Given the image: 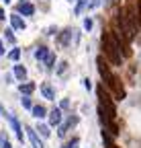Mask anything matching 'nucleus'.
Masks as SVG:
<instances>
[{
	"mask_svg": "<svg viewBox=\"0 0 141 148\" xmlns=\"http://www.w3.org/2000/svg\"><path fill=\"white\" fill-rule=\"evenodd\" d=\"M100 49H102V56L109 60L111 66H121L123 64V56H121V49H119V41L113 33V29H107L102 31V37H100Z\"/></svg>",
	"mask_w": 141,
	"mask_h": 148,
	"instance_id": "nucleus-1",
	"label": "nucleus"
},
{
	"mask_svg": "<svg viewBox=\"0 0 141 148\" xmlns=\"http://www.w3.org/2000/svg\"><path fill=\"white\" fill-rule=\"evenodd\" d=\"M4 37H6V41H8L10 45H14V41H16V37H14V29H12V27L4 31Z\"/></svg>",
	"mask_w": 141,
	"mask_h": 148,
	"instance_id": "nucleus-25",
	"label": "nucleus"
},
{
	"mask_svg": "<svg viewBox=\"0 0 141 148\" xmlns=\"http://www.w3.org/2000/svg\"><path fill=\"white\" fill-rule=\"evenodd\" d=\"M49 53H51V49H49L47 45H39V47H37V51H35V60H39V62H43V60L47 58Z\"/></svg>",
	"mask_w": 141,
	"mask_h": 148,
	"instance_id": "nucleus-16",
	"label": "nucleus"
},
{
	"mask_svg": "<svg viewBox=\"0 0 141 148\" xmlns=\"http://www.w3.org/2000/svg\"><path fill=\"white\" fill-rule=\"evenodd\" d=\"M12 74H14V78L19 80V82H27V68L21 64V62H16L12 66Z\"/></svg>",
	"mask_w": 141,
	"mask_h": 148,
	"instance_id": "nucleus-11",
	"label": "nucleus"
},
{
	"mask_svg": "<svg viewBox=\"0 0 141 148\" xmlns=\"http://www.w3.org/2000/svg\"><path fill=\"white\" fill-rule=\"evenodd\" d=\"M67 2H74V0H67Z\"/></svg>",
	"mask_w": 141,
	"mask_h": 148,
	"instance_id": "nucleus-36",
	"label": "nucleus"
},
{
	"mask_svg": "<svg viewBox=\"0 0 141 148\" xmlns=\"http://www.w3.org/2000/svg\"><path fill=\"white\" fill-rule=\"evenodd\" d=\"M96 66H98V72H100V78H107L109 74L113 72V66L109 64V60L104 58L102 53H100L98 58H96Z\"/></svg>",
	"mask_w": 141,
	"mask_h": 148,
	"instance_id": "nucleus-7",
	"label": "nucleus"
},
{
	"mask_svg": "<svg viewBox=\"0 0 141 148\" xmlns=\"http://www.w3.org/2000/svg\"><path fill=\"white\" fill-rule=\"evenodd\" d=\"M100 4H102V0H90V2H88V6H86V8H88V10H94V8H98Z\"/></svg>",
	"mask_w": 141,
	"mask_h": 148,
	"instance_id": "nucleus-27",
	"label": "nucleus"
},
{
	"mask_svg": "<svg viewBox=\"0 0 141 148\" xmlns=\"http://www.w3.org/2000/svg\"><path fill=\"white\" fill-rule=\"evenodd\" d=\"M8 51L4 49V43H2V39H0V58H2V56H6Z\"/></svg>",
	"mask_w": 141,
	"mask_h": 148,
	"instance_id": "nucleus-33",
	"label": "nucleus"
},
{
	"mask_svg": "<svg viewBox=\"0 0 141 148\" xmlns=\"http://www.w3.org/2000/svg\"><path fill=\"white\" fill-rule=\"evenodd\" d=\"M16 12H19L21 16H33L35 14V4L31 2V0H27V2H19V4H16Z\"/></svg>",
	"mask_w": 141,
	"mask_h": 148,
	"instance_id": "nucleus-9",
	"label": "nucleus"
},
{
	"mask_svg": "<svg viewBox=\"0 0 141 148\" xmlns=\"http://www.w3.org/2000/svg\"><path fill=\"white\" fill-rule=\"evenodd\" d=\"M35 88H37V84H35V82H21L19 84V92H21V95H33V92H35Z\"/></svg>",
	"mask_w": 141,
	"mask_h": 148,
	"instance_id": "nucleus-14",
	"label": "nucleus"
},
{
	"mask_svg": "<svg viewBox=\"0 0 141 148\" xmlns=\"http://www.w3.org/2000/svg\"><path fill=\"white\" fill-rule=\"evenodd\" d=\"M96 97H98V103L107 107V109H109V113L117 119V107H115L113 95H109V88L104 86V82H102V84H96Z\"/></svg>",
	"mask_w": 141,
	"mask_h": 148,
	"instance_id": "nucleus-3",
	"label": "nucleus"
},
{
	"mask_svg": "<svg viewBox=\"0 0 141 148\" xmlns=\"http://www.w3.org/2000/svg\"><path fill=\"white\" fill-rule=\"evenodd\" d=\"M61 148H80V138H78V136L69 138L67 142H63V144H61Z\"/></svg>",
	"mask_w": 141,
	"mask_h": 148,
	"instance_id": "nucleus-21",
	"label": "nucleus"
},
{
	"mask_svg": "<svg viewBox=\"0 0 141 148\" xmlns=\"http://www.w3.org/2000/svg\"><path fill=\"white\" fill-rule=\"evenodd\" d=\"M6 121L10 123V127H12V132H14V136H16V140H21V142H23V140H25V134H23V132H25V127H23V123L19 121V117L10 113Z\"/></svg>",
	"mask_w": 141,
	"mask_h": 148,
	"instance_id": "nucleus-5",
	"label": "nucleus"
},
{
	"mask_svg": "<svg viewBox=\"0 0 141 148\" xmlns=\"http://www.w3.org/2000/svg\"><path fill=\"white\" fill-rule=\"evenodd\" d=\"M92 27H94V21H92V18H84V29H86V31H90Z\"/></svg>",
	"mask_w": 141,
	"mask_h": 148,
	"instance_id": "nucleus-29",
	"label": "nucleus"
},
{
	"mask_svg": "<svg viewBox=\"0 0 141 148\" xmlns=\"http://www.w3.org/2000/svg\"><path fill=\"white\" fill-rule=\"evenodd\" d=\"M8 115H10V113L6 111V107H4L2 103H0V117H4V119H8Z\"/></svg>",
	"mask_w": 141,
	"mask_h": 148,
	"instance_id": "nucleus-30",
	"label": "nucleus"
},
{
	"mask_svg": "<svg viewBox=\"0 0 141 148\" xmlns=\"http://www.w3.org/2000/svg\"><path fill=\"white\" fill-rule=\"evenodd\" d=\"M102 82H104V86L111 90V95H113L117 101H123V99H125V86H123V82H121L119 76H115V74L111 72L107 78H102Z\"/></svg>",
	"mask_w": 141,
	"mask_h": 148,
	"instance_id": "nucleus-2",
	"label": "nucleus"
},
{
	"mask_svg": "<svg viewBox=\"0 0 141 148\" xmlns=\"http://www.w3.org/2000/svg\"><path fill=\"white\" fill-rule=\"evenodd\" d=\"M55 31H57V27L53 25V27H49V29H45V33L47 35H55Z\"/></svg>",
	"mask_w": 141,
	"mask_h": 148,
	"instance_id": "nucleus-32",
	"label": "nucleus"
},
{
	"mask_svg": "<svg viewBox=\"0 0 141 148\" xmlns=\"http://www.w3.org/2000/svg\"><path fill=\"white\" fill-rule=\"evenodd\" d=\"M82 82H84V88H86V90H92V82H90V78H84Z\"/></svg>",
	"mask_w": 141,
	"mask_h": 148,
	"instance_id": "nucleus-31",
	"label": "nucleus"
},
{
	"mask_svg": "<svg viewBox=\"0 0 141 148\" xmlns=\"http://www.w3.org/2000/svg\"><path fill=\"white\" fill-rule=\"evenodd\" d=\"M31 113H33V117H37V119H43V117H47V113H49V111H47L43 105H33Z\"/></svg>",
	"mask_w": 141,
	"mask_h": 148,
	"instance_id": "nucleus-15",
	"label": "nucleus"
},
{
	"mask_svg": "<svg viewBox=\"0 0 141 148\" xmlns=\"http://www.w3.org/2000/svg\"><path fill=\"white\" fill-rule=\"evenodd\" d=\"M25 132H27V138H29V142H31V146H33V148H45V144H43L41 136L37 134V130H35V127L27 125V127H25Z\"/></svg>",
	"mask_w": 141,
	"mask_h": 148,
	"instance_id": "nucleus-6",
	"label": "nucleus"
},
{
	"mask_svg": "<svg viewBox=\"0 0 141 148\" xmlns=\"http://www.w3.org/2000/svg\"><path fill=\"white\" fill-rule=\"evenodd\" d=\"M47 121H49V125H59L61 121H63V115H61V109L59 107H53L47 113Z\"/></svg>",
	"mask_w": 141,
	"mask_h": 148,
	"instance_id": "nucleus-10",
	"label": "nucleus"
},
{
	"mask_svg": "<svg viewBox=\"0 0 141 148\" xmlns=\"http://www.w3.org/2000/svg\"><path fill=\"white\" fill-rule=\"evenodd\" d=\"M6 56H8V58H10V60H12L14 64H16V62L21 60V47H16V45H14V47H12V49H10V51H8Z\"/></svg>",
	"mask_w": 141,
	"mask_h": 148,
	"instance_id": "nucleus-20",
	"label": "nucleus"
},
{
	"mask_svg": "<svg viewBox=\"0 0 141 148\" xmlns=\"http://www.w3.org/2000/svg\"><path fill=\"white\" fill-rule=\"evenodd\" d=\"M37 134L41 136V138H49L51 136V130H49V123H37Z\"/></svg>",
	"mask_w": 141,
	"mask_h": 148,
	"instance_id": "nucleus-18",
	"label": "nucleus"
},
{
	"mask_svg": "<svg viewBox=\"0 0 141 148\" xmlns=\"http://www.w3.org/2000/svg\"><path fill=\"white\" fill-rule=\"evenodd\" d=\"M102 138H104V148H119L117 144H113V140H111V134L107 132V130H102Z\"/></svg>",
	"mask_w": 141,
	"mask_h": 148,
	"instance_id": "nucleus-22",
	"label": "nucleus"
},
{
	"mask_svg": "<svg viewBox=\"0 0 141 148\" xmlns=\"http://www.w3.org/2000/svg\"><path fill=\"white\" fill-rule=\"evenodd\" d=\"M78 121H80V115H67L59 125H57V136L63 140L65 136H67V132L69 130H74L76 125H78Z\"/></svg>",
	"mask_w": 141,
	"mask_h": 148,
	"instance_id": "nucleus-4",
	"label": "nucleus"
},
{
	"mask_svg": "<svg viewBox=\"0 0 141 148\" xmlns=\"http://www.w3.org/2000/svg\"><path fill=\"white\" fill-rule=\"evenodd\" d=\"M43 64H45V68H47V72H51V70H53V68L57 66V58H55V53H53V51H51V53L47 56V58L43 60Z\"/></svg>",
	"mask_w": 141,
	"mask_h": 148,
	"instance_id": "nucleus-17",
	"label": "nucleus"
},
{
	"mask_svg": "<svg viewBox=\"0 0 141 148\" xmlns=\"http://www.w3.org/2000/svg\"><path fill=\"white\" fill-rule=\"evenodd\" d=\"M2 2H4V4H8V2H12V0H2Z\"/></svg>",
	"mask_w": 141,
	"mask_h": 148,
	"instance_id": "nucleus-35",
	"label": "nucleus"
},
{
	"mask_svg": "<svg viewBox=\"0 0 141 148\" xmlns=\"http://www.w3.org/2000/svg\"><path fill=\"white\" fill-rule=\"evenodd\" d=\"M67 68H69V64L63 60V62H57V68H55V72H57V76H63V74L67 72Z\"/></svg>",
	"mask_w": 141,
	"mask_h": 148,
	"instance_id": "nucleus-24",
	"label": "nucleus"
},
{
	"mask_svg": "<svg viewBox=\"0 0 141 148\" xmlns=\"http://www.w3.org/2000/svg\"><path fill=\"white\" fill-rule=\"evenodd\" d=\"M0 148H12V144H10L6 132H0Z\"/></svg>",
	"mask_w": 141,
	"mask_h": 148,
	"instance_id": "nucleus-23",
	"label": "nucleus"
},
{
	"mask_svg": "<svg viewBox=\"0 0 141 148\" xmlns=\"http://www.w3.org/2000/svg\"><path fill=\"white\" fill-rule=\"evenodd\" d=\"M39 90H41L43 99H47V101H53V99H55V88L51 86L49 82H43V84L39 86Z\"/></svg>",
	"mask_w": 141,
	"mask_h": 148,
	"instance_id": "nucleus-13",
	"label": "nucleus"
},
{
	"mask_svg": "<svg viewBox=\"0 0 141 148\" xmlns=\"http://www.w3.org/2000/svg\"><path fill=\"white\" fill-rule=\"evenodd\" d=\"M10 27H12L14 31H23V29L27 27V23L23 21V16H21L19 12H12V14H10Z\"/></svg>",
	"mask_w": 141,
	"mask_h": 148,
	"instance_id": "nucleus-12",
	"label": "nucleus"
},
{
	"mask_svg": "<svg viewBox=\"0 0 141 148\" xmlns=\"http://www.w3.org/2000/svg\"><path fill=\"white\" fill-rule=\"evenodd\" d=\"M21 103H23V107H25L27 111H31V109H33V101H31V97H29V95H23V97H21Z\"/></svg>",
	"mask_w": 141,
	"mask_h": 148,
	"instance_id": "nucleus-26",
	"label": "nucleus"
},
{
	"mask_svg": "<svg viewBox=\"0 0 141 148\" xmlns=\"http://www.w3.org/2000/svg\"><path fill=\"white\" fill-rule=\"evenodd\" d=\"M69 107H72V103H69V99H61V101H59V109H61V111H67Z\"/></svg>",
	"mask_w": 141,
	"mask_h": 148,
	"instance_id": "nucleus-28",
	"label": "nucleus"
},
{
	"mask_svg": "<svg viewBox=\"0 0 141 148\" xmlns=\"http://www.w3.org/2000/svg\"><path fill=\"white\" fill-rule=\"evenodd\" d=\"M72 35H74V29H72V27H63V29L59 31V35H57V45L67 47L69 41H72Z\"/></svg>",
	"mask_w": 141,
	"mask_h": 148,
	"instance_id": "nucleus-8",
	"label": "nucleus"
},
{
	"mask_svg": "<svg viewBox=\"0 0 141 148\" xmlns=\"http://www.w3.org/2000/svg\"><path fill=\"white\" fill-rule=\"evenodd\" d=\"M88 2H90V0H76V8H74V12L80 16L84 10H86V6H88Z\"/></svg>",
	"mask_w": 141,
	"mask_h": 148,
	"instance_id": "nucleus-19",
	"label": "nucleus"
},
{
	"mask_svg": "<svg viewBox=\"0 0 141 148\" xmlns=\"http://www.w3.org/2000/svg\"><path fill=\"white\" fill-rule=\"evenodd\" d=\"M4 18H6V12H4L2 6H0V21H4Z\"/></svg>",
	"mask_w": 141,
	"mask_h": 148,
	"instance_id": "nucleus-34",
	"label": "nucleus"
}]
</instances>
